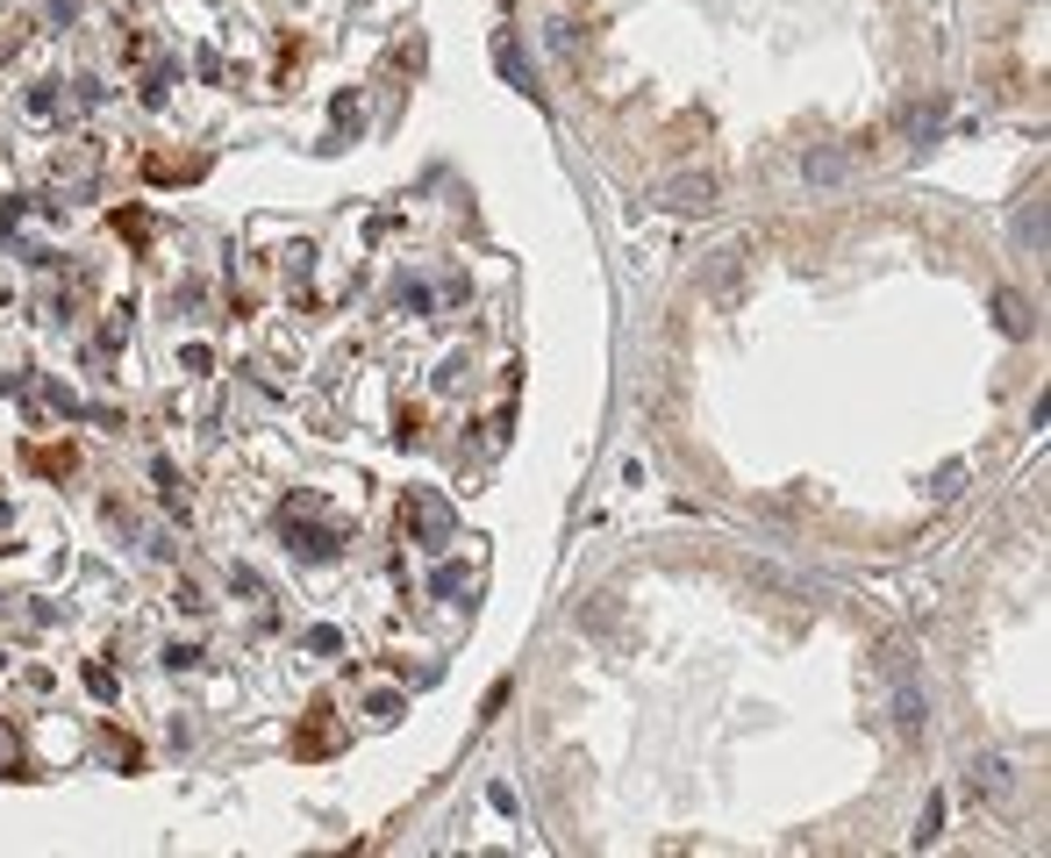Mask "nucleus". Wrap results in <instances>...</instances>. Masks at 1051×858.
<instances>
[{
    "label": "nucleus",
    "instance_id": "f257e3e1",
    "mask_svg": "<svg viewBox=\"0 0 1051 858\" xmlns=\"http://www.w3.org/2000/svg\"><path fill=\"white\" fill-rule=\"evenodd\" d=\"M715 201H723V179H715V172H673V179L659 187V208H665V215H708Z\"/></svg>",
    "mask_w": 1051,
    "mask_h": 858
},
{
    "label": "nucleus",
    "instance_id": "f03ea898",
    "mask_svg": "<svg viewBox=\"0 0 1051 858\" xmlns=\"http://www.w3.org/2000/svg\"><path fill=\"white\" fill-rule=\"evenodd\" d=\"M966 787L980 794L987 808H1001V802H1016V765L1001 759V751H980V759H973V773H966Z\"/></svg>",
    "mask_w": 1051,
    "mask_h": 858
},
{
    "label": "nucleus",
    "instance_id": "7ed1b4c3",
    "mask_svg": "<svg viewBox=\"0 0 1051 858\" xmlns=\"http://www.w3.org/2000/svg\"><path fill=\"white\" fill-rule=\"evenodd\" d=\"M894 730H902L908 744H923V737H931V701H923L916 672H894Z\"/></svg>",
    "mask_w": 1051,
    "mask_h": 858
},
{
    "label": "nucleus",
    "instance_id": "20e7f679",
    "mask_svg": "<svg viewBox=\"0 0 1051 858\" xmlns=\"http://www.w3.org/2000/svg\"><path fill=\"white\" fill-rule=\"evenodd\" d=\"M494 65H501V80H508L515 94H544V86H537V65H529L523 43H515V29H494Z\"/></svg>",
    "mask_w": 1051,
    "mask_h": 858
},
{
    "label": "nucleus",
    "instance_id": "39448f33",
    "mask_svg": "<svg viewBox=\"0 0 1051 858\" xmlns=\"http://www.w3.org/2000/svg\"><path fill=\"white\" fill-rule=\"evenodd\" d=\"M801 179H809L816 193H830V187H844V179H851V158L837 144H816L809 158H801Z\"/></svg>",
    "mask_w": 1051,
    "mask_h": 858
},
{
    "label": "nucleus",
    "instance_id": "423d86ee",
    "mask_svg": "<svg viewBox=\"0 0 1051 858\" xmlns=\"http://www.w3.org/2000/svg\"><path fill=\"white\" fill-rule=\"evenodd\" d=\"M408 530H416L422 544L437 551V544H444V537H451V516H444V501H430V494H416V501H408Z\"/></svg>",
    "mask_w": 1051,
    "mask_h": 858
},
{
    "label": "nucleus",
    "instance_id": "0eeeda50",
    "mask_svg": "<svg viewBox=\"0 0 1051 858\" xmlns=\"http://www.w3.org/2000/svg\"><path fill=\"white\" fill-rule=\"evenodd\" d=\"M902 123H908V144H916V150H931V144L944 137V100H916V108H908Z\"/></svg>",
    "mask_w": 1051,
    "mask_h": 858
},
{
    "label": "nucleus",
    "instance_id": "6e6552de",
    "mask_svg": "<svg viewBox=\"0 0 1051 858\" xmlns=\"http://www.w3.org/2000/svg\"><path fill=\"white\" fill-rule=\"evenodd\" d=\"M150 479H158V494H165V508H172V516H187V479H179V465L172 458H150Z\"/></svg>",
    "mask_w": 1051,
    "mask_h": 858
},
{
    "label": "nucleus",
    "instance_id": "1a4fd4ad",
    "mask_svg": "<svg viewBox=\"0 0 1051 858\" xmlns=\"http://www.w3.org/2000/svg\"><path fill=\"white\" fill-rule=\"evenodd\" d=\"M995 322L1009 329V337H1030V329H1038V315H1030L1023 294H995Z\"/></svg>",
    "mask_w": 1051,
    "mask_h": 858
},
{
    "label": "nucleus",
    "instance_id": "9d476101",
    "mask_svg": "<svg viewBox=\"0 0 1051 858\" xmlns=\"http://www.w3.org/2000/svg\"><path fill=\"white\" fill-rule=\"evenodd\" d=\"M1016 244H1023L1030 258L1044 251V208H1038V201H1023V215H1016Z\"/></svg>",
    "mask_w": 1051,
    "mask_h": 858
},
{
    "label": "nucleus",
    "instance_id": "9b49d317",
    "mask_svg": "<svg viewBox=\"0 0 1051 858\" xmlns=\"http://www.w3.org/2000/svg\"><path fill=\"white\" fill-rule=\"evenodd\" d=\"M937 830H944V794H931V802H923V830H916V845H937Z\"/></svg>",
    "mask_w": 1051,
    "mask_h": 858
},
{
    "label": "nucleus",
    "instance_id": "f8f14e48",
    "mask_svg": "<svg viewBox=\"0 0 1051 858\" xmlns=\"http://www.w3.org/2000/svg\"><path fill=\"white\" fill-rule=\"evenodd\" d=\"M301 751H337V730H329V722H308V730H301Z\"/></svg>",
    "mask_w": 1051,
    "mask_h": 858
},
{
    "label": "nucleus",
    "instance_id": "ddd939ff",
    "mask_svg": "<svg viewBox=\"0 0 1051 858\" xmlns=\"http://www.w3.org/2000/svg\"><path fill=\"white\" fill-rule=\"evenodd\" d=\"M365 716H379V722H393V716H401V695H379V687H372V695H365Z\"/></svg>",
    "mask_w": 1051,
    "mask_h": 858
},
{
    "label": "nucleus",
    "instance_id": "4468645a",
    "mask_svg": "<svg viewBox=\"0 0 1051 858\" xmlns=\"http://www.w3.org/2000/svg\"><path fill=\"white\" fill-rule=\"evenodd\" d=\"M22 108H29V115H51V108H57V94H51V86H29V94H22Z\"/></svg>",
    "mask_w": 1051,
    "mask_h": 858
},
{
    "label": "nucleus",
    "instance_id": "2eb2a0df",
    "mask_svg": "<svg viewBox=\"0 0 1051 858\" xmlns=\"http://www.w3.org/2000/svg\"><path fill=\"white\" fill-rule=\"evenodd\" d=\"M931 487H937V494H958V487H966V465H944V473L931 479Z\"/></svg>",
    "mask_w": 1051,
    "mask_h": 858
},
{
    "label": "nucleus",
    "instance_id": "dca6fc26",
    "mask_svg": "<svg viewBox=\"0 0 1051 858\" xmlns=\"http://www.w3.org/2000/svg\"><path fill=\"white\" fill-rule=\"evenodd\" d=\"M308 652L329 658V652H344V637H337V629H308Z\"/></svg>",
    "mask_w": 1051,
    "mask_h": 858
}]
</instances>
